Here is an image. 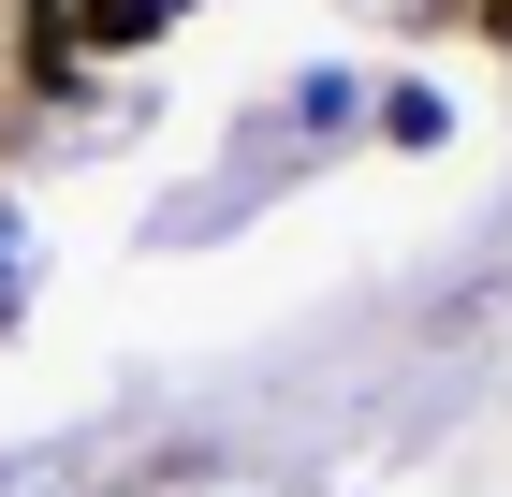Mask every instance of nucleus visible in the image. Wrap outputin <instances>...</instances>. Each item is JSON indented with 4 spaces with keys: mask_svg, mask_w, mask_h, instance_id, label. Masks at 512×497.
<instances>
[{
    "mask_svg": "<svg viewBox=\"0 0 512 497\" xmlns=\"http://www.w3.org/2000/svg\"><path fill=\"white\" fill-rule=\"evenodd\" d=\"M15 74H30L44 103L74 88V15H59V0H15Z\"/></svg>",
    "mask_w": 512,
    "mask_h": 497,
    "instance_id": "nucleus-1",
    "label": "nucleus"
},
{
    "mask_svg": "<svg viewBox=\"0 0 512 497\" xmlns=\"http://www.w3.org/2000/svg\"><path fill=\"white\" fill-rule=\"evenodd\" d=\"M469 30H483V44H512V0H469Z\"/></svg>",
    "mask_w": 512,
    "mask_h": 497,
    "instance_id": "nucleus-3",
    "label": "nucleus"
},
{
    "mask_svg": "<svg viewBox=\"0 0 512 497\" xmlns=\"http://www.w3.org/2000/svg\"><path fill=\"white\" fill-rule=\"evenodd\" d=\"M147 15H161V0H74V30H88V44H132Z\"/></svg>",
    "mask_w": 512,
    "mask_h": 497,
    "instance_id": "nucleus-2",
    "label": "nucleus"
}]
</instances>
